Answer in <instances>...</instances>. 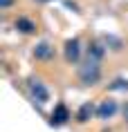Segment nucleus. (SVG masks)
Masks as SVG:
<instances>
[{
  "mask_svg": "<svg viewBox=\"0 0 128 132\" xmlns=\"http://www.w3.org/2000/svg\"><path fill=\"white\" fill-rule=\"evenodd\" d=\"M14 27L20 31V34H34L36 31V22L32 20V18H27V16H18L14 22Z\"/></svg>",
  "mask_w": 128,
  "mask_h": 132,
  "instance_id": "0eeeda50",
  "label": "nucleus"
},
{
  "mask_svg": "<svg viewBox=\"0 0 128 132\" xmlns=\"http://www.w3.org/2000/svg\"><path fill=\"white\" fill-rule=\"evenodd\" d=\"M117 110H119V105H117V101L115 98H103L99 105H97V119H112L115 114H117Z\"/></svg>",
  "mask_w": 128,
  "mask_h": 132,
  "instance_id": "7ed1b4c3",
  "label": "nucleus"
},
{
  "mask_svg": "<svg viewBox=\"0 0 128 132\" xmlns=\"http://www.w3.org/2000/svg\"><path fill=\"white\" fill-rule=\"evenodd\" d=\"M63 56H65V61L70 63V65L79 63V58H81V40L79 38H70V40L65 43V47H63Z\"/></svg>",
  "mask_w": 128,
  "mask_h": 132,
  "instance_id": "f03ea898",
  "label": "nucleus"
},
{
  "mask_svg": "<svg viewBox=\"0 0 128 132\" xmlns=\"http://www.w3.org/2000/svg\"><path fill=\"white\" fill-rule=\"evenodd\" d=\"M38 2H50V0H38Z\"/></svg>",
  "mask_w": 128,
  "mask_h": 132,
  "instance_id": "f8f14e48",
  "label": "nucleus"
},
{
  "mask_svg": "<svg viewBox=\"0 0 128 132\" xmlns=\"http://www.w3.org/2000/svg\"><path fill=\"white\" fill-rule=\"evenodd\" d=\"M29 92H32V96H34V101H38V103H47L50 101V90L43 85V81H38V78H32L29 81Z\"/></svg>",
  "mask_w": 128,
  "mask_h": 132,
  "instance_id": "20e7f679",
  "label": "nucleus"
},
{
  "mask_svg": "<svg viewBox=\"0 0 128 132\" xmlns=\"http://www.w3.org/2000/svg\"><path fill=\"white\" fill-rule=\"evenodd\" d=\"M79 81L83 85H97L101 81V61L85 58L83 65H79Z\"/></svg>",
  "mask_w": 128,
  "mask_h": 132,
  "instance_id": "f257e3e1",
  "label": "nucleus"
},
{
  "mask_svg": "<svg viewBox=\"0 0 128 132\" xmlns=\"http://www.w3.org/2000/svg\"><path fill=\"white\" fill-rule=\"evenodd\" d=\"M92 117H97V108L88 101V103H83L81 108H79V112H77V123H88Z\"/></svg>",
  "mask_w": 128,
  "mask_h": 132,
  "instance_id": "423d86ee",
  "label": "nucleus"
},
{
  "mask_svg": "<svg viewBox=\"0 0 128 132\" xmlns=\"http://www.w3.org/2000/svg\"><path fill=\"white\" fill-rule=\"evenodd\" d=\"M34 58L36 61H50V58H54V47H52V43L41 40L34 47Z\"/></svg>",
  "mask_w": 128,
  "mask_h": 132,
  "instance_id": "39448f33",
  "label": "nucleus"
},
{
  "mask_svg": "<svg viewBox=\"0 0 128 132\" xmlns=\"http://www.w3.org/2000/svg\"><path fill=\"white\" fill-rule=\"evenodd\" d=\"M14 2H16V0H0V9H9Z\"/></svg>",
  "mask_w": 128,
  "mask_h": 132,
  "instance_id": "9b49d317",
  "label": "nucleus"
},
{
  "mask_svg": "<svg viewBox=\"0 0 128 132\" xmlns=\"http://www.w3.org/2000/svg\"><path fill=\"white\" fill-rule=\"evenodd\" d=\"M67 119H70V112H67L65 103H56V108L52 112V123L54 125H63V123H67Z\"/></svg>",
  "mask_w": 128,
  "mask_h": 132,
  "instance_id": "6e6552de",
  "label": "nucleus"
},
{
  "mask_svg": "<svg viewBox=\"0 0 128 132\" xmlns=\"http://www.w3.org/2000/svg\"><path fill=\"white\" fill-rule=\"evenodd\" d=\"M85 52H88V58H94V61H101V58L106 56V47H103L99 40H92Z\"/></svg>",
  "mask_w": 128,
  "mask_h": 132,
  "instance_id": "1a4fd4ad",
  "label": "nucleus"
},
{
  "mask_svg": "<svg viewBox=\"0 0 128 132\" xmlns=\"http://www.w3.org/2000/svg\"><path fill=\"white\" fill-rule=\"evenodd\" d=\"M108 90H128V81L126 78H115L112 83L108 85Z\"/></svg>",
  "mask_w": 128,
  "mask_h": 132,
  "instance_id": "9d476101",
  "label": "nucleus"
}]
</instances>
